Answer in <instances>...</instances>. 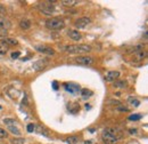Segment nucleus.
Wrapping results in <instances>:
<instances>
[{"label":"nucleus","mask_w":148,"mask_h":144,"mask_svg":"<svg viewBox=\"0 0 148 144\" xmlns=\"http://www.w3.org/2000/svg\"><path fill=\"white\" fill-rule=\"evenodd\" d=\"M122 131L115 127H107L101 134V139L106 144H116L120 139H122Z\"/></svg>","instance_id":"f257e3e1"},{"label":"nucleus","mask_w":148,"mask_h":144,"mask_svg":"<svg viewBox=\"0 0 148 144\" xmlns=\"http://www.w3.org/2000/svg\"><path fill=\"white\" fill-rule=\"evenodd\" d=\"M65 50L70 54H87L90 53L92 48L89 45L81 44V45H69L65 47Z\"/></svg>","instance_id":"f03ea898"},{"label":"nucleus","mask_w":148,"mask_h":144,"mask_svg":"<svg viewBox=\"0 0 148 144\" xmlns=\"http://www.w3.org/2000/svg\"><path fill=\"white\" fill-rule=\"evenodd\" d=\"M38 9L45 15H53L55 11V5L51 1H42L38 3Z\"/></svg>","instance_id":"7ed1b4c3"},{"label":"nucleus","mask_w":148,"mask_h":144,"mask_svg":"<svg viewBox=\"0 0 148 144\" xmlns=\"http://www.w3.org/2000/svg\"><path fill=\"white\" fill-rule=\"evenodd\" d=\"M46 26L49 30H62L65 26L64 21L59 19V18H49L46 21Z\"/></svg>","instance_id":"20e7f679"},{"label":"nucleus","mask_w":148,"mask_h":144,"mask_svg":"<svg viewBox=\"0 0 148 144\" xmlns=\"http://www.w3.org/2000/svg\"><path fill=\"white\" fill-rule=\"evenodd\" d=\"M75 60V63L81 65H91L93 63V58L91 56H77Z\"/></svg>","instance_id":"39448f33"},{"label":"nucleus","mask_w":148,"mask_h":144,"mask_svg":"<svg viewBox=\"0 0 148 144\" xmlns=\"http://www.w3.org/2000/svg\"><path fill=\"white\" fill-rule=\"evenodd\" d=\"M35 49L39 53H42V54H46V55H54L55 54V50L51 47L46 46V45H38V46H35Z\"/></svg>","instance_id":"423d86ee"},{"label":"nucleus","mask_w":148,"mask_h":144,"mask_svg":"<svg viewBox=\"0 0 148 144\" xmlns=\"http://www.w3.org/2000/svg\"><path fill=\"white\" fill-rule=\"evenodd\" d=\"M91 23V19L89 18V17H81V18H79V19H76V22H75V26L77 27V29H84V27H87L89 24Z\"/></svg>","instance_id":"0eeeda50"},{"label":"nucleus","mask_w":148,"mask_h":144,"mask_svg":"<svg viewBox=\"0 0 148 144\" xmlns=\"http://www.w3.org/2000/svg\"><path fill=\"white\" fill-rule=\"evenodd\" d=\"M119 77H120V72L119 71H109L105 76V80L108 81V82H112V81H115Z\"/></svg>","instance_id":"6e6552de"},{"label":"nucleus","mask_w":148,"mask_h":144,"mask_svg":"<svg viewBox=\"0 0 148 144\" xmlns=\"http://www.w3.org/2000/svg\"><path fill=\"white\" fill-rule=\"evenodd\" d=\"M10 26H11L10 21L8 18H6L5 16H0V27L5 29V30H8Z\"/></svg>","instance_id":"1a4fd4ad"},{"label":"nucleus","mask_w":148,"mask_h":144,"mask_svg":"<svg viewBox=\"0 0 148 144\" xmlns=\"http://www.w3.org/2000/svg\"><path fill=\"white\" fill-rule=\"evenodd\" d=\"M34 131H35L38 134H42V135H45V136H49L48 129H47L46 127L41 126V125H35V126H34Z\"/></svg>","instance_id":"9d476101"},{"label":"nucleus","mask_w":148,"mask_h":144,"mask_svg":"<svg viewBox=\"0 0 148 144\" xmlns=\"http://www.w3.org/2000/svg\"><path fill=\"white\" fill-rule=\"evenodd\" d=\"M67 34H69V37H70L71 39H73L75 41H77V40H80V39L82 38L81 33H80L79 31H76V30H70Z\"/></svg>","instance_id":"9b49d317"},{"label":"nucleus","mask_w":148,"mask_h":144,"mask_svg":"<svg viewBox=\"0 0 148 144\" xmlns=\"http://www.w3.org/2000/svg\"><path fill=\"white\" fill-rule=\"evenodd\" d=\"M19 26H21V29H23V30H27V29L31 27V21L27 19V18H24V19H22V21L19 22Z\"/></svg>","instance_id":"f8f14e48"},{"label":"nucleus","mask_w":148,"mask_h":144,"mask_svg":"<svg viewBox=\"0 0 148 144\" xmlns=\"http://www.w3.org/2000/svg\"><path fill=\"white\" fill-rule=\"evenodd\" d=\"M46 65H47V61H45V60H40V61H38V62H35V63L33 64V68L38 71V70L43 69Z\"/></svg>","instance_id":"ddd939ff"},{"label":"nucleus","mask_w":148,"mask_h":144,"mask_svg":"<svg viewBox=\"0 0 148 144\" xmlns=\"http://www.w3.org/2000/svg\"><path fill=\"white\" fill-rule=\"evenodd\" d=\"M2 41H3L6 45H8V46H9V45H11V46H16V45H18V41H17L16 39L8 38V37H7V38H3V40H2Z\"/></svg>","instance_id":"4468645a"},{"label":"nucleus","mask_w":148,"mask_h":144,"mask_svg":"<svg viewBox=\"0 0 148 144\" xmlns=\"http://www.w3.org/2000/svg\"><path fill=\"white\" fill-rule=\"evenodd\" d=\"M8 50H9V46L6 45L3 41H0V54L1 55H5Z\"/></svg>","instance_id":"2eb2a0df"},{"label":"nucleus","mask_w":148,"mask_h":144,"mask_svg":"<svg viewBox=\"0 0 148 144\" xmlns=\"http://www.w3.org/2000/svg\"><path fill=\"white\" fill-rule=\"evenodd\" d=\"M66 143L67 144H80V140L77 136H70L66 139Z\"/></svg>","instance_id":"dca6fc26"},{"label":"nucleus","mask_w":148,"mask_h":144,"mask_svg":"<svg viewBox=\"0 0 148 144\" xmlns=\"http://www.w3.org/2000/svg\"><path fill=\"white\" fill-rule=\"evenodd\" d=\"M62 3L65 7H73V6H75L77 3V1H75V0H63Z\"/></svg>","instance_id":"f3484780"},{"label":"nucleus","mask_w":148,"mask_h":144,"mask_svg":"<svg viewBox=\"0 0 148 144\" xmlns=\"http://www.w3.org/2000/svg\"><path fill=\"white\" fill-rule=\"evenodd\" d=\"M128 86L127 81H114V87L116 88H125Z\"/></svg>","instance_id":"a211bd4d"},{"label":"nucleus","mask_w":148,"mask_h":144,"mask_svg":"<svg viewBox=\"0 0 148 144\" xmlns=\"http://www.w3.org/2000/svg\"><path fill=\"white\" fill-rule=\"evenodd\" d=\"M8 129L13 133V134H15V135H21V131L17 128V127H15V126H13V125H10V126H8Z\"/></svg>","instance_id":"6ab92c4d"},{"label":"nucleus","mask_w":148,"mask_h":144,"mask_svg":"<svg viewBox=\"0 0 148 144\" xmlns=\"http://www.w3.org/2000/svg\"><path fill=\"white\" fill-rule=\"evenodd\" d=\"M11 144H25V139H22V137L14 139L11 140Z\"/></svg>","instance_id":"aec40b11"},{"label":"nucleus","mask_w":148,"mask_h":144,"mask_svg":"<svg viewBox=\"0 0 148 144\" xmlns=\"http://www.w3.org/2000/svg\"><path fill=\"white\" fill-rule=\"evenodd\" d=\"M90 95H92V92H91V90H88V89H82V96H83L84 98L90 97Z\"/></svg>","instance_id":"412c9836"},{"label":"nucleus","mask_w":148,"mask_h":144,"mask_svg":"<svg viewBox=\"0 0 148 144\" xmlns=\"http://www.w3.org/2000/svg\"><path fill=\"white\" fill-rule=\"evenodd\" d=\"M143 118V115H133L129 117V120H139Z\"/></svg>","instance_id":"4be33fe9"},{"label":"nucleus","mask_w":148,"mask_h":144,"mask_svg":"<svg viewBox=\"0 0 148 144\" xmlns=\"http://www.w3.org/2000/svg\"><path fill=\"white\" fill-rule=\"evenodd\" d=\"M7 34H8V30L0 27V38H7Z\"/></svg>","instance_id":"5701e85b"},{"label":"nucleus","mask_w":148,"mask_h":144,"mask_svg":"<svg viewBox=\"0 0 148 144\" xmlns=\"http://www.w3.org/2000/svg\"><path fill=\"white\" fill-rule=\"evenodd\" d=\"M3 123H5L7 126H10V125H15V124H16V121H15L14 119H5Z\"/></svg>","instance_id":"b1692460"},{"label":"nucleus","mask_w":148,"mask_h":144,"mask_svg":"<svg viewBox=\"0 0 148 144\" xmlns=\"http://www.w3.org/2000/svg\"><path fill=\"white\" fill-rule=\"evenodd\" d=\"M7 136H8V133L3 128H0V139H6Z\"/></svg>","instance_id":"393cba45"},{"label":"nucleus","mask_w":148,"mask_h":144,"mask_svg":"<svg viewBox=\"0 0 148 144\" xmlns=\"http://www.w3.org/2000/svg\"><path fill=\"white\" fill-rule=\"evenodd\" d=\"M129 102L131 104H133L135 106H139V104H140V102L138 100H136V98H129Z\"/></svg>","instance_id":"a878e982"},{"label":"nucleus","mask_w":148,"mask_h":144,"mask_svg":"<svg viewBox=\"0 0 148 144\" xmlns=\"http://www.w3.org/2000/svg\"><path fill=\"white\" fill-rule=\"evenodd\" d=\"M33 131H34V125H33V124H29V125H27V132L32 133Z\"/></svg>","instance_id":"bb28decb"},{"label":"nucleus","mask_w":148,"mask_h":144,"mask_svg":"<svg viewBox=\"0 0 148 144\" xmlns=\"http://www.w3.org/2000/svg\"><path fill=\"white\" fill-rule=\"evenodd\" d=\"M18 56H19V53H18V52H16V53H13V54H11V57H13V58H17Z\"/></svg>","instance_id":"cd10ccee"},{"label":"nucleus","mask_w":148,"mask_h":144,"mask_svg":"<svg viewBox=\"0 0 148 144\" xmlns=\"http://www.w3.org/2000/svg\"><path fill=\"white\" fill-rule=\"evenodd\" d=\"M5 13H6V9H5V8L2 7V5L0 3V14H5Z\"/></svg>","instance_id":"c85d7f7f"},{"label":"nucleus","mask_w":148,"mask_h":144,"mask_svg":"<svg viewBox=\"0 0 148 144\" xmlns=\"http://www.w3.org/2000/svg\"><path fill=\"white\" fill-rule=\"evenodd\" d=\"M84 144H97V143H96L93 140H89V141H85Z\"/></svg>","instance_id":"c756f323"}]
</instances>
